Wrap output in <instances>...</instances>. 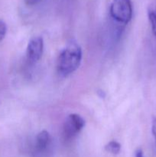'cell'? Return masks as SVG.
I'll list each match as a JSON object with an SVG mask.
<instances>
[{
    "mask_svg": "<svg viewBox=\"0 0 156 157\" xmlns=\"http://www.w3.org/2000/svg\"><path fill=\"white\" fill-rule=\"evenodd\" d=\"M82 60V50L79 44L71 41L66 45L59 55L58 69L61 75L67 76L79 67Z\"/></svg>",
    "mask_w": 156,
    "mask_h": 157,
    "instance_id": "6da1fadb",
    "label": "cell"
},
{
    "mask_svg": "<svg viewBox=\"0 0 156 157\" xmlns=\"http://www.w3.org/2000/svg\"><path fill=\"white\" fill-rule=\"evenodd\" d=\"M110 15L118 22L127 24L132 17V6L130 0H113Z\"/></svg>",
    "mask_w": 156,
    "mask_h": 157,
    "instance_id": "7a4b0ae2",
    "label": "cell"
},
{
    "mask_svg": "<svg viewBox=\"0 0 156 157\" xmlns=\"http://www.w3.org/2000/svg\"><path fill=\"white\" fill-rule=\"evenodd\" d=\"M85 126V121L76 113L70 114L64 125V136L66 139L73 138Z\"/></svg>",
    "mask_w": 156,
    "mask_h": 157,
    "instance_id": "3957f363",
    "label": "cell"
},
{
    "mask_svg": "<svg viewBox=\"0 0 156 157\" xmlns=\"http://www.w3.org/2000/svg\"><path fill=\"white\" fill-rule=\"evenodd\" d=\"M44 41L41 37H34L30 40L27 48V58L31 62L39 61L43 53Z\"/></svg>",
    "mask_w": 156,
    "mask_h": 157,
    "instance_id": "277c9868",
    "label": "cell"
},
{
    "mask_svg": "<svg viewBox=\"0 0 156 157\" xmlns=\"http://www.w3.org/2000/svg\"><path fill=\"white\" fill-rule=\"evenodd\" d=\"M50 142H51V138L49 133L46 130H43L37 135L35 148L40 153L44 152L50 145Z\"/></svg>",
    "mask_w": 156,
    "mask_h": 157,
    "instance_id": "5b68a950",
    "label": "cell"
},
{
    "mask_svg": "<svg viewBox=\"0 0 156 157\" xmlns=\"http://www.w3.org/2000/svg\"><path fill=\"white\" fill-rule=\"evenodd\" d=\"M148 18L151 24V31L156 38V0H153L148 7Z\"/></svg>",
    "mask_w": 156,
    "mask_h": 157,
    "instance_id": "8992f818",
    "label": "cell"
},
{
    "mask_svg": "<svg viewBox=\"0 0 156 157\" xmlns=\"http://www.w3.org/2000/svg\"><path fill=\"white\" fill-rule=\"evenodd\" d=\"M105 150L110 153H111V154L116 155L120 152L121 146L116 141H110V143H108L106 145Z\"/></svg>",
    "mask_w": 156,
    "mask_h": 157,
    "instance_id": "52a82bcc",
    "label": "cell"
},
{
    "mask_svg": "<svg viewBox=\"0 0 156 157\" xmlns=\"http://www.w3.org/2000/svg\"><path fill=\"white\" fill-rule=\"evenodd\" d=\"M6 32H7L6 24L2 20H0V41H2L5 38L6 35Z\"/></svg>",
    "mask_w": 156,
    "mask_h": 157,
    "instance_id": "ba28073f",
    "label": "cell"
},
{
    "mask_svg": "<svg viewBox=\"0 0 156 157\" xmlns=\"http://www.w3.org/2000/svg\"><path fill=\"white\" fill-rule=\"evenodd\" d=\"M151 132H152L153 136L154 138V140L156 143V117H154L152 118V122H151Z\"/></svg>",
    "mask_w": 156,
    "mask_h": 157,
    "instance_id": "9c48e42d",
    "label": "cell"
},
{
    "mask_svg": "<svg viewBox=\"0 0 156 157\" xmlns=\"http://www.w3.org/2000/svg\"><path fill=\"white\" fill-rule=\"evenodd\" d=\"M38 2H40V0H25L26 4L28 6H33V5L37 4Z\"/></svg>",
    "mask_w": 156,
    "mask_h": 157,
    "instance_id": "30bf717a",
    "label": "cell"
},
{
    "mask_svg": "<svg viewBox=\"0 0 156 157\" xmlns=\"http://www.w3.org/2000/svg\"><path fill=\"white\" fill-rule=\"evenodd\" d=\"M136 157H144L143 152L142 150H138L136 152Z\"/></svg>",
    "mask_w": 156,
    "mask_h": 157,
    "instance_id": "8fae6325",
    "label": "cell"
}]
</instances>
